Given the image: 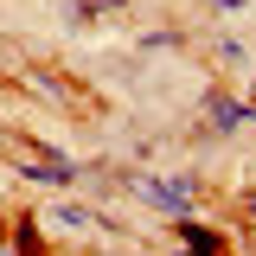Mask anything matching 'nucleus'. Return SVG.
<instances>
[{
  "label": "nucleus",
  "mask_w": 256,
  "mask_h": 256,
  "mask_svg": "<svg viewBox=\"0 0 256 256\" xmlns=\"http://www.w3.org/2000/svg\"><path fill=\"white\" fill-rule=\"evenodd\" d=\"M141 198L160 212H192V186L186 180H141Z\"/></svg>",
  "instance_id": "nucleus-1"
},
{
  "label": "nucleus",
  "mask_w": 256,
  "mask_h": 256,
  "mask_svg": "<svg viewBox=\"0 0 256 256\" xmlns=\"http://www.w3.org/2000/svg\"><path fill=\"white\" fill-rule=\"evenodd\" d=\"M212 122H218V128H237V122H244V109H237V102H212Z\"/></svg>",
  "instance_id": "nucleus-2"
},
{
  "label": "nucleus",
  "mask_w": 256,
  "mask_h": 256,
  "mask_svg": "<svg viewBox=\"0 0 256 256\" xmlns=\"http://www.w3.org/2000/svg\"><path fill=\"white\" fill-rule=\"evenodd\" d=\"M250 205H256V198H250Z\"/></svg>",
  "instance_id": "nucleus-3"
}]
</instances>
